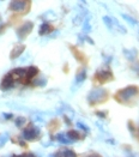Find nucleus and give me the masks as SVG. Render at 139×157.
I'll use <instances>...</instances> for the list:
<instances>
[{
  "label": "nucleus",
  "mask_w": 139,
  "mask_h": 157,
  "mask_svg": "<svg viewBox=\"0 0 139 157\" xmlns=\"http://www.w3.org/2000/svg\"><path fill=\"white\" fill-rule=\"evenodd\" d=\"M96 79L100 80V83H104L113 79V73L109 68H101L96 72Z\"/></svg>",
  "instance_id": "39448f33"
},
{
  "label": "nucleus",
  "mask_w": 139,
  "mask_h": 157,
  "mask_svg": "<svg viewBox=\"0 0 139 157\" xmlns=\"http://www.w3.org/2000/svg\"><path fill=\"white\" fill-rule=\"evenodd\" d=\"M24 49H25V46H24V44H17V46L12 49L10 58H11V59H16V58H18L21 54H23Z\"/></svg>",
  "instance_id": "1a4fd4ad"
},
{
  "label": "nucleus",
  "mask_w": 139,
  "mask_h": 157,
  "mask_svg": "<svg viewBox=\"0 0 139 157\" xmlns=\"http://www.w3.org/2000/svg\"><path fill=\"white\" fill-rule=\"evenodd\" d=\"M13 85H14V78L12 77L11 73H7V75L2 78L1 83H0V89L4 90V91H6V90H10Z\"/></svg>",
  "instance_id": "0eeeda50"
},
{
  "label": "nucleus",
  "mask_w": 139,
  "mask_h": 157,
  "mask_svg": "<svg viewBox=\"0 0 139 157\" xmlns=\"http://www.w3.org/2000/svg\"><path fill=\"white\" fill-rule=\"evenodd\" d=\"M55 139H56L59 143H61V144H72V143H73V140H72L71 138H68L66 133H58V134L55 136Z\"/></svg>",
  "instance_id": "9d476101"
},
{
  "label": "nucleus",
  "mask_w": 139,
  "mask_h": 157,
  "mask_svg": "<svg viewBox=\"0 0 139 157\" xmlns=\"http://www.w3.org/2000/svg\"><path fill=\"white\" fill-rule=\"evenodd\" d=\"M103 23L106 24V26L109 29V30H113V19L108 16H104L103 17Z\"/></svg>",
  "instance_id": "a211bd4d"
},
{
  "label": "nucleus",
  "mask_w": 139,
  "mask_h": 157,
  "mask_svg": "<svg viewBox=\"0 0 139 157\" xmlns=\"http://www.w3.org/2000/svg\"><path fill=\"white\" fill-rule=\"evenodd\" d=\"M77 127H78V128H80V130H83L84 132H87V133H89V132H90V130H89L88 126H87V125H84L82 121H78V122H77Z\"/></svg>",
  "instance_id": "4be33fe9"
},
{
  "label": "nucleus",
  "mask_w": 139,
  "mask_h": 157,
  "mask_svg": "<svg viewBox=\"0 0 139 157\" xmlns=\"http://www.w3.org/2000/svg\"><path fill=\"white\" fill-rule=\"evenodd\" d=\"M121 16H122V18H124L126 22H128L131 25H137V23H138V22H137V19H134L132 16H128V14H125V13H124V14H121Z\"/></svg>",
  "instance_id": "f3484780"
},
{
  "label": "nucleus",
  "mask_w": 139,
  "mask_h": 157,
  "mask_svg": "<svg viewBox=\"0 0 139 157\" xmlns=\"http://www.w3.org/2000/svg\"><path fill=\"white\" fill-rule=\"evenodd\" d=\"M113 24H115V25H116L118 30H119V31H120L121 34H126V29H125L124 26L121 25V24H120V23H119V22H118L116 19H113Z\"/></svg>",
  "instance_id": "6ab92c4d"
},
{
  "label": "nucleus",
  "mask_w": 139,
  "mask_h": 157,
  "mask_svg": "<svg viewBox=\"0 0 139 157\" xmlns=\"http://www.w3.org/2000/svg\"><path fill=\"white\" fill-rule=\"evenodd\" d=\"M26 122L25 118H23V117H19V118L16 119V126L17 127H23V125Z\"/></svg>",
  "instance_id": "aec40b11"
},
{
  "label": "nucleus",
  "mask_w": 139,
  "mask_h": 157,
  "mask_svg": "<svg viewBox=\"0 0 139 157\" xmlns=\"http://www.w3.org/2000/svg\"><path fill=\"white\" fill-rule=\"evenodd\" d=\"M29 0H11L10 10L14 12H24L28 10Z\"/></svg>",
  "instance_id": "7ed1b4c3"
},
{
  "label": "nucleus",
  "mask_w": 139,
  "mask_h": 157,
  "mask_svg": "<svg viewBox=\"0 0 139 157\" xmlns=\"http://www.w3.org/2000/svg\"><path fill=\"white\" fill-rule=\"evenodd\" d=\"M91 30V26H90V23H89V19H85L84 21V25H83V31L84 33H90Z\"/></svg>",
  "instance_id": "5701e85b"
},
{
  "label": "nucleus",
  "mask_w": 139,
  "mask_h": 157,
  "mask_svg": "<svg viewBox=\"0 0 139 157\" xmlns=\"http://www.w3.org/2000/svg\"><path fill=\"white\" fill-rule=\"evenodd\" d=\"M49 31H51V25H49L48 23H43V24H41V26H40L38 34H40L41 36H43V35H47Z\"/></svg>",
  "instance_id": "ddd939ff"
},
{
  "label": "nucleus",
  "mask_w": 139,
  "mask_h": 157,
  "mask_svg": "<svg viewBox=\"0 0 139 157\" xmlns=\"http://www.w3.org/2000/svg\"><path fill=\"white\" fill-rule=\"evenodd\" d=\"M128 126H129V128H131V132L133 133V132H134V128H133V125H132V122H128Z\"/></svg>",
  "instance_id": "a878e982"
},
{
  "label": "nucleus",
  "mask_w": 139,
  "mask_h": 157,
  "mask_svg": "<svg viewBox=\"0 0 139 157\" xmlns=\"http://www.w3.org/2000/svg\"><path fill=\"white\" fill-rule=\"evenodd\" d=\"M96 115H97V117H100V118H106V117H107V113H103V112H97V113H96Z\"/></svg>",
  "instance_id": "393cba45"
},
{
  "label": "nucleus",
  "mask_w": 139,
  "mask_h": 157,
  "mask_svg": "<svg viewBox=\"0 0 139 157\" xmlns=\"http://www.w3.org/2000/svg\"><path fill=\"white\" fill-rule=\"evenodd\" d=\"M66 134H67V137H68V138H71V139H72L73 142H76V140H78V139L80 138V136H79V133H78V132H77V131H73V130H71V131H68V132H67V133H66Z\"/></svg>",
  "instance_id": "dca6fc26"
},
{
  "label": "nucleus",
  "mask_w": 139,
  "mask_h": 157,
  "mask_svg": "<svg viewBox=\"0 0 139 157\" xmlns=\"http://www.w3.org/2000/svg\"><path fill=\"white\" fill-rule=\"evenodd\" d=\"M33 28H34L33 22H26V23H24L19 29H17V36H18V39L19 40L25 39L26 35H29V33L33 30Z\"/></svg>",
  "instance_id": "423d86ee"
},
{
  "label": "nucleus",
  "mask_w": 139,
  "mask_h": 157,
  "mask_svg": "<svg viewBox=\"0 0 139 157\" xmlns=\"http://www.w3.org/2000/svg\"><path fill=\"white\" fill-rule=\"evenodd\" d=\"M87 78V70L85 68H82L76 76V83L77 84H82Z\"/></svg>",
  "instance_id": "f8f14e48"
},
{
  "label": "nucleus",
  "mask_w": 139,
  "mask_h": 157,
  "mask_svg": "<svg viewBox=\"0 0 139 157\" xmlns=\"http://www.w3.org/2000/svg\"><path fill=\"white\" fill-rule=\"evenodd\" d=\"M54 156H70V157H75V156H76V152H75V151H72V150H70V149H64L63 151L54 154Z\"/></svg>",
  "instance_id": "4468645a"
},
{
  "label": "nucleus",
  "mask_w": 139,
  "mask_h": 157,
  "mask_svg": "<svg viewBox=\"0 0 139 157\" xmlns=\"http://www.w3.org/2000/svg\"><path fill=\"white\" fill-rule=\"evenodd\" d=\"M138 88L134 86V85H129V86H126L121 90H119L118 94L115 95V98L121 102V103H125V102H128L131 98H133L136 95H138Z\"/></svg>",
  "instance_id": "f257e3e1"
},
{
  "label": "nucleus",
  "mask_w": 139,
  "mask_h": 157,
  "mask_svg": "<svg viewBox=\"0 0 139 157\" xmlns=\"http://www.w3.org/2000/svg\"><path fill=\"white\" fill-rule=\"evenodd\" d=\"M124 53H125V56H126L128 60H134L136 56H137V51L136 49H131V51H127V49H124Z\"/></svg>",
  "instance_id": "2eb2a0df"
},
{
  "label": "nucleus",
  "mask_w": 139,
  "mask_h": 157,
  "mask_svg": "<svg viewBox=\"0 0 139 157\" xmlns=\"http://www.w3.org/2000/svg\"><path fill=\"white\" fill-rule=\"evenodd\" d=\"M34 84L35 85H40V86H44L46 85V79H37V80H35L34 82Z\"/></svg>",
  "instance_id": "b1692460"
},
{
  "label": "nucleus",
  "mask_w": 139,
  "mask_h": 157,
  "mask_svg": "<svg viewBox=\"0 0 139 157\" xmlns=\"http://www.w3.org/2000/svg\"><path fill=\"white\" fill-rule=\"evenodd\" d=\"M40 136V128L36 126H29L23 131V138L25 140H34Z\"/></svg>",
  "instance_id": "20e7f679"
},
{
  "label": "nucleus",
  "mask_w": 139,
  "mask_h": 157,
  "mask_svg": "<svg viewBox=\"0 0 139 157\" xmlns=\"http://www.w3.org/2000/svg\"><path fill=\"white\" fill-rule=\"evenodd\" d=\"M80 1H82V2H83V4H85V2H87V1H85V0H80Z\"/></svg>",
  "instance_id": "c85d7f7f"
},
{
  "label": "nucleus",
  "mask_w": 139,
  "mask_h": 157,
  "mask_svg": "<svg viewBox=\"0 0 139 157\" xmlns=\"http://www.w3.org/2000/svg\"><path fill=\"white\" fill-rule=\"evenodd\" d=\"M85 40H87V41H88V42H90V43H91V44H94V41H92V40L90 39V37H88V36H85Z\"/></svg>",
  "instance_id": "cd10ccee"
},
{
  "label": "nucleus",
  "mask_w": 139,
  "mask_h": 157,
  "mask_svg": "<svg viewBox=\"0 0 139 157\" xmlns=\"http://www.w3.org/2000/svg\"><path fill=\"white\" fill-rule=\"evenodd\" d=\"M38 75V68L36 66H29L28 68H26V72H25V78H24V82H25V84H28L31 79L34 78V77H36Z\"/></svg>",
  "instance_id": "6e6552de"
},
{
  "label": "nucleus",
  "mask_w": 139,
  "mask_h": 157,
  "mask_svg": "<svg viewBox=\"0 0 139 157\" xmlns=\"http://www.w3.org/2000/svg\"><path fill=\"white\" fill-rule=\"evenodd\" d=\"M4 118H5V119H11V118H12V114H4Z\"/></svg>",
  "instance_id": "bb28decb"
},
{
  "label": "nucleus",
  "mask_w": 139,
  "mask_h": 157,
  "mask_svg": "<svg viewBox=\"0 0 139 157\" xmlns=\"http://www.w3.org/2000/svg\"><path fill=\"white\" fill-rule=\"evenodd\" d=\"M25 72L26 68H14L10 73L12 75V77L14 79H23L25 78Z\"/></svg>",
  "instance_id": "9b49d317"
},
{
  "label": "nucleus",
  "mask_w": 139,
  "mask_h": 157,
  "mask_svg": "<svg viewBox=\"0 0 139 157\" xmlns=\"http://www.w3.org/2000/svg\"><path fill=\"white\" fill-rule=\"evenodd\" d=\"M7 140H9V134H7V133H2V134H0V146H2Z\"/></svg>",
  "instance_id": "412c9836"
},
{
  "label": "nucleus",
  "mask_w": 139,
  "mask_h": 157,
  "mask_svg": "<svg viewBox=\"0 0 139 157\" xmlns=\"http://www.w3.org/2000/svg\"><path fill=\"white\" fill-rule=\"evenodd\" d=\"M108 98V92L106 89L96 88L89 92L88 101L90 105H96V103H103Z\"/></svg>",
  "instance_id": "f03ea898"
}]
</instances>
